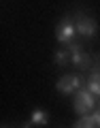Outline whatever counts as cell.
<instances>
[{
  "label": "cell",
  "instance_id": "4",
  "mask_svg": "<svg viewBox=\"0 0 100 128\" xmlns=\"http://www.w3.org/2000/svg\"><path fill=\"white\" fill-rule=\"evenodd\" d=\"M68 49H70V56H73V64L77 66V68H81V70L90 68L92 58H90L87 54H83V51H81V45H79V43H70Z\"/></svg>",
  "mask_w": 100,
  "mask_h": 128
},
{
  "label": "cell",
  "instance_id": "9",
  "mask_svg": "<svg viewBox=\"0 0 100 128\" xmlns=\"http://www.w3.org/2000/svg\"><path fill=\"white\" fill-rule=\"evenodd\" d=\"M87 90H90L94 96H100V83L94 81V79H87Z\"/></svg>",
  "mask_w": 100,
  "mask_h": 128
},
{
  "label": "cell",
  "instance_id": "11",
  "mask_svg": "<svg viewBox=\"0 0 100 128\" xmlns=\"http://www.w3.org/2000/svg\"><path fill=\"white\" fill-rule=\"evenodd\" d=\"M90 79H94V81H98V83H100V70H94V73L90 75Z\"/></svg>",
  "mask_w": 100,
  "mask_h": 128
},
{
  "label": "cell",
  "instance_id": "7",
  "mask_svg": "<svg viewBox=\"0 0 100 128\" xmlns=\"http://www.w3.org/2000/svg\"><path fill=\"white\" fill-rule=\"evenodd\" d=\"M75 128H98V126H96V122H94L92 115H81V120L75 124Z\"/></svg>",
  "mask_w": 100,
  "mask_h": 128
},
{
  "label": "cell",
  "instance_id": "1",
  "mask_svg": "<svg viewBox=\"0 0 100 128\" xmlns=\"http://www.w3.org/2000/svg\"><path fill=\"white\" fill-rule=\"evenodd\" d=\"M75 34H77V26H75L73 17H64L62 22L58 24V28H55V38H58V43H62V45H70L75 38Z\"/></svg>",
  "mask_w": 100,
  "mask_h": 128
},
{
  "label": "cell",
  "instance_id": "3",
  "mask_svg": "<svg viewBox=\"0 0 100 128\" xmlns=\"http://www.w3.org/2000/svg\"><path fill=\"white\" fill-rule=\"evenodd\" d=\"M83 88V79L79 75H64L55 81V90L60 94H73V92H79Z\"/></svg>",
  "mask_w": 100,
  "mask_h": 128
},
{
  "label": "cell",
  "instance_id": "2",
  "mask_svg": "<svg viewBox=\"0 0 100 128\" xmlns=\"http://www.w3.org/2000/svg\"><path fill=\"white\" fill-rule=\"evenodd\" d=\"M94 105H96L94 94H92L87 88H81V90L77 92V98H75V111H77L79 115H87L94 109Z\"/></svg>",
  "mask_w": 100,
  "mask_h": 128
},
{
  "label": "cell",
  "instance_id": "6",
  "mask_svg": "<svg viewBox=\"0 0 100 128\" xmlns=\"http://www.w3.org/2000/svg\"><path fill=\"white\" fill-rule=\"evenodd\" d=\"M30 122L32 124H38V126H47V124H49V113L43 111V109H34L30 113Z\"/></svg>",
  "mask_w": 100,
  "mask_h": 128
},
{
  "label": "cell",
  "instance_id": "8",
  "mask_svg": "<svg viewBox=\"0 0 100 128\" xmlns=\"http://www.w3.org/2000/svg\"><path fill=\"white\" fill-rule=\"evenodd\" d=\"M66 62H68V54L64 49H58L55 51V64H58V66H64Z\"/></svg>",
  "mask_w": 100,
  "mask_h": 128
},
{
  "label": "cell",
  "instance_id": "10",
  "mask_svg": "<svg viewBox=\"0 0 100 128\" xmlns=\"http://www.w3.org/2000/svg\"><path fill=\"white\" fill-rule=\"evenodd\" d=\"M92 118H94V122H96V126L100 128V111H94V113H92Z\"/></svg>",
  "mask_w": 100,
  "mask_h": 128
},
{
  "label": "cell",
  "instance_id": "5",
  "mask_svg": "<svg viewBox=\"0 0 100 128\" xmlns=\"http://www.w3.org/2000/svg\"><path fill=\"white\" fill-rule=\"evenodd\" d=\"M75 26H77V34H81V36H85V38H92L96 34V30H98V24L92 17H85V15H81V17L75 22Z\"/></svg>",
  "mask_w": 100,
  "mask_h": 128
}]
</instances>
